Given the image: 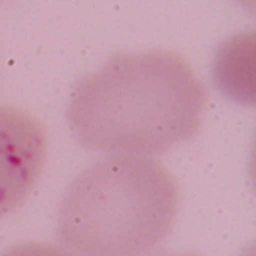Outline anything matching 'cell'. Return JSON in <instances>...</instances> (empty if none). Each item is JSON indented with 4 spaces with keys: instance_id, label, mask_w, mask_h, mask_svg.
I'll use <instances>...</instances> for the list:
<instances>
[{
    "instance_id": "1",
    "label": "cell",
    "mask_w": 256,
    "mask_h": 256,
    "mask_svg": "<svg viewBox=\"0 0 256 256\" xmlns=\"http://www.w3.org/2000/svg\"><path fill=\"white\" fill-rule=\"evenodd\" d=\"M206 87L174 52H120L72 87L66 110L85 148L158 156L192 139L202 122Z\"/></svg>"
},
{
    "instance_id": "3",
    "label": "cell",
    "mask_w": 256,
    "mask_h": 256,
    "mask_svg": "<svg viewBox=\"0 0 256 256\" xmlns=\"http://www.w3.org/2000/svg\"><path fill=\"white\" fill-rule=\"evenodd\" d=\"M44 162V128L22 110L0 106V218L26 202Z\"/></svg>"
},
{
    "instance_id": "2",
    "label": "cell",
    "mask_w": 256,
    "mask_h": 256,
    "mask_svg": "<svg viewBox=\"0 0 256 256\" xmlns=\"http://www.w3.org/2000/svg\"><path fill=\"white\" fill-rule=\"evenodd\" d=\"M178 206L180 187L162 164L114 154L72 180L56 233L76 256H144L172 231Z\"/></svg>"
},
{
    "instance_id": "5",
    "label": "cell",
    "mask_w": 256,
    "mask_h": 256,
    "mask_svg": "<svg viewBox=\"0 0 256 256\" xmlns=\"http://www.w3.org/2000/svg\"><path fill=\"white\" fill-rule=\"evenodd\" d=\"M156 256H196V254H172V252H166V254H156Z\"/></svg>"
},
{
    "instance_id": "4",
    "label": "cell",
    "mask_w": 256,
    "mask_h": 256,
    "mask_svg": "<svg viewBox=\"0 0 256 256\" xmlns=\"http://www.w3.org/2000/svg\"><path fill=\"white\" fill-rule=\"evenodd\" d=\"M0 256H76L70 250H64L62 246L46 243H24L10 246Z\"/></svg>"
}]
</instances>
